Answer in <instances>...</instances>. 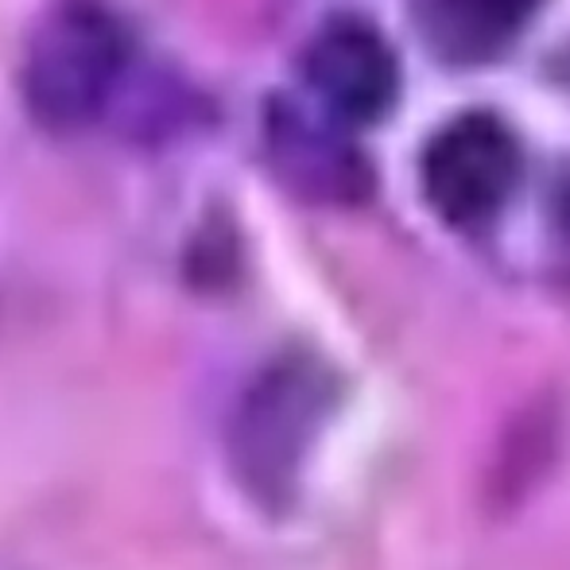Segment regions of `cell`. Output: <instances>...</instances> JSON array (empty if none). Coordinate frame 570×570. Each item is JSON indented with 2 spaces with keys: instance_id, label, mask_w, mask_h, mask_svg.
Listing matches in <instances>:
<instances>
[{
  "instance_id": "6da1fadb",
  "label": "cell",
  "mask_w": 570,
  "mask_h": 570,
  "mask_svg": "<svg viewBox=\"0 0 570 570\" xmlns=\"http://www.w3.org/2000/svg\"><path fill=\"white\" fill-rule=\"evenodd\" d=\"M125 67V31L98 0H59L36 23L23 59L28 109L51 128L86 125Z\"/></svg>"
},
{
  "instance_id": "7a4b0ae2",
  "label": "cell",
  "mask_w": 570,
  "mask_h": 570,
  "mask_svg": "<svg viewBox=\"0 0 570 570\" xmlns=\"http://www.w3.org/2000/svg\"><path fill=\"white\" fill-rule=\"evenodd\" d=\"M520 171V151L504 120L462 114L446 120L423 151V195L454 226L489 218L509 198Z\"/></svg>"
},
{
  "instance_id": "3957f363",
  "label": "cell",
  "mask_w": 570,
  "mask_h": 570,
  "mask_svg": "<svg viewBox=\"0 0 570 570\" xmlns=\"http://www.w3.org/2000/svg\"><path fill=\"white\" fill-rule=\"evenodd\" d=\"M307 82L331 114L376 120L389 114L400 90L396 51L368 23L334 20L307 47Z\"/></svg>"
},
{
  "instance_id": "277c9868",
  "label": "cell",
  "mask_w": 570,
  "mask_h": 570,
  "mask_svg": "<svg viewBox=\"0 0 570 570\" xmlns=\"http://www.w3.org/2000/svg\"><path fill=\"white\" fill-rule=\"evenodd\" d=\"M311 412L307 376L279 373L248 400L240 420V470L256 485H276L292 465V451L303 439V415Z\"/></svg>"
},
{
  "instance_id": "5b68a950",
  "label": "cell",
  "mask_w": 570,
  "mask_h": 570,
  "mask_svg": "<svg viewBox=\"0 0 570 570\" xmlns=\"http://www.w3.org/2000/svg\"><path fill=\"white\" fill-rule=\"evenodd\" d=\"M473 16L481 23H493V28H517L528 16L540 8V0H465Z\"/></svg>"
}]
</instances>
